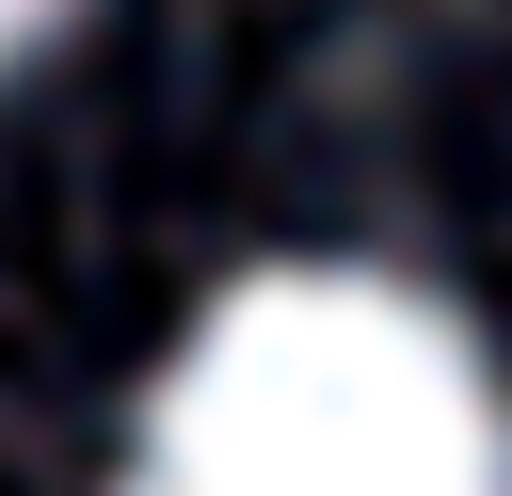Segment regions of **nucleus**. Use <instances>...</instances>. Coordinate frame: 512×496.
<instances>
[{
	"label": "nucleus",
	"instance_id": "nucleus-2",
	"mask_svg": "<svg viewBox=\"0 0 512 496\" xmlns=\"http://www.w3.org/2000/svg\"><path fill=\"white\" fill-rule=\"evenodd\" d=\"M48 16H64V0H0V48H32V32H48Z\"/></svg>",
	"mask_w": 512,
	"mask_h": 496
},
{
	"label": "nucleus",
	"instance_id": "nucleus-1",
	"mask_svg": "<svg viewBox=\"0 0 512 496\" xmlns=\"http://www.w3.org/2000/svg\"><path fill=\"white\" fill-rule=\"evenodd\" d=\"M128 496H512V384L432 288L288 256L176 336Z\"/></svg>",
	"mask_w": 512,
	"mask_h": 496
}]
</instances>
